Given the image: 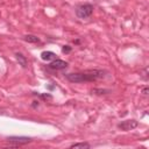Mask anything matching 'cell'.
Here are the masks:
<instances>
[{"label":"cell","mask_w":149,"mask_h":149,"mask_svg":"<svg viewBox=\"0 0 149 149\" xmlns=\"http://www.w3.org/2000/svg\"><path fill=\"white\" fill-rule=\"evenodd\" d=\"M34 104H33V107L34 108H36V107H38V101H33Z\"/></svg>","instance_id":"5bb4252c"},{"label":"cell","mask_w":149,"mask_h":149,"mask_svg":"<svg viewBox=\"0 0 149 149\" xmlns=\"http://www.w3.org/2000/svg\"><path fill=\"white\" fill-rule=\"evenodd\" d=\"M148 92H149V87H148V86L142 87V93H143L144 95H147V94H148Z\"/></svg>","instance_id":"4fadbf2b"},{"label":"cell","mask_w":149,"mask_h":149,"mask_svg":"<svg viewBox=\"0 0 149 149\" xmlns=\"http://www.w3.org/2000/svg\"><path fill=\"white\" fill-rule=\"evenodd\" d=\"M66 66H68V63H66L65 61H62V59H58V58L54 59V61L49 64V68L52 69V70H63V69H65Z\"/></svg>","instance_id":"5b68a950"},{"label":"cell","mask_w":149,"mask_h":149,"mask_svg":"<svg viewBox=\"0 0 149 149\" xmlns=\"http://www.w3.org/2000/svg\"><path fill=\"white\" fill-rule=\"evenodd\" d=\"M148 68H146L144 70H143V74H142V77H143V79L144 80H148Z\"/></svg>","instance_id":"7c38bea8"},{"label":"cell","mask_w":149,"mask_h":149,"mask_svg":"<svg viewBox=\"0 0 149 149\" xmlns=\"http://www.w3.org/2000/svg\"><path fill=\"white\" fill-rule=\"evenodd\" d=\"M23 40H24L26 42H28V43H40V38H38L37 36L30 35V34L24 35V36H23Z\"/></svg>","instance_id":"ba28073f"},{"label":"cell","mask_w":149,"mask_h":149,"mask_svg":"<svg viewBox=\"0 0 149 149\" xmlns=\"http://www.w3.org/2000/svg\"><path fill=\"white\" fill-rule=\"evenodd\" d=\"M91 146L86 142H78V143H72L70 148H90Z\"/></svg>","instance_id":"9c48e42d"},{"label":"cell","mask_w":149,"mask_h":149,"mask_svg":"<svg viewBox=\"0 0 149 149\" xmlns=\"http://www.w3.org/2000/svg\"><path fill=\"white\" fill-rule=\"evenodd\" d=\"M109 92H111L109 90H100V88H94L92 91V93H95V94H107Z\"/></svg>","instance_id":"30bf717a"},{"label":"cell","mask_w":149,"mask_h":149,"mask_svg":"<svg viewBox=\"0 0 149 149\" xmlns=\"http://www.w3.org/2000/svg\"><path fill=\"white\" fill-rule=\"evenodd\" d=\"M139 126V122L136 120H125L118 125V128L121 130H132Z\"/></svg>","instance_id":"277c9868"},{"label":"cell","mask_w":149,"mask_h":149,"mask_svg":"<svg viewBox=\"0 0 149 149\" xmlns=\"http://www.w3.org/2000/svg\"><path fill=\"white\" fill-rule=\"evenodd\" d=\"M41 58H42L43 61H47V62L54 61V59H56V54L52 52V51H43V52L41 54Z\"/></svg>","instance_id":"8992f818"},{"label":"cell","mask_w":149,"mask_h":149,"mask_svg":"<svg viewBox=\"0 0 149 149\" xmlns=\"http://www.w3.org/2000/svg\"><path fill=\"white\" fill-rule=\"evenodd\" d=\"M7 141L10 146H22V144L31 142L33 140L27 136H9L7 137Z\"/></svg>","instance_id":"3957f363"},{"label":"cell","mask_w":149,"mask_h":149,"mask_svg":"<svg viewBox=\"0 0 149 149\" xmlns=\"http://www.w3.org/2000/svg\"><path fill=\"white\" fill-rule=\"evenodd\" d=\"M104 70H87L84 72H76V73H66L65 78L70 83H85V81H95L105 77Z\"/></svg>","instance_id":"6da1fadb"},{"label":"cell","mask_w":149,"mask_h":149,"mask_svg":"<svg viewBox=\"0 0 149 149\" xmlns=\"http://www.w3.org/2000/svg\"><path fill=\"white\" fill-rule=\"evenodd\" d=\"M71 50H72V48H71L70 45H63V47H62V52H63V54H70Z\"/></svg>","instance_id":"8fae6325"},{"label":"cell","mask_w":149,"mask_h":149,"mask_svg":"<svg viewBox=\"0 0 149 149\" xmlns=\"http://www.w3.org/2000/svg\"><path fill=\"white\" fill-rule=\"evenodd\" d=\"M93 9L94 8H93V6L91 3H83V5H80V6L77 7L76 15H77V17L84 20V19H87V17H90L92 15Z\"/></svg>","instance_id":"7a4b0ae2"},{"label":"cell","mask_w":149,"mask_h":149,"mask_svg":"<svg viewBox=\"0 0 149 149\" xmlns=\"http://www.w3.org/2000/svg\"><path fill=\"white\" fill-rule=\"evenodd\" d=\"M15 58H16V61L19 62V64H20L22 68H26V66H27L28 62H27V58H26L24 55H22L21 52H16V54H15Z\"/></svg>","instance_id":"52a82bcc"}]
</instances>
